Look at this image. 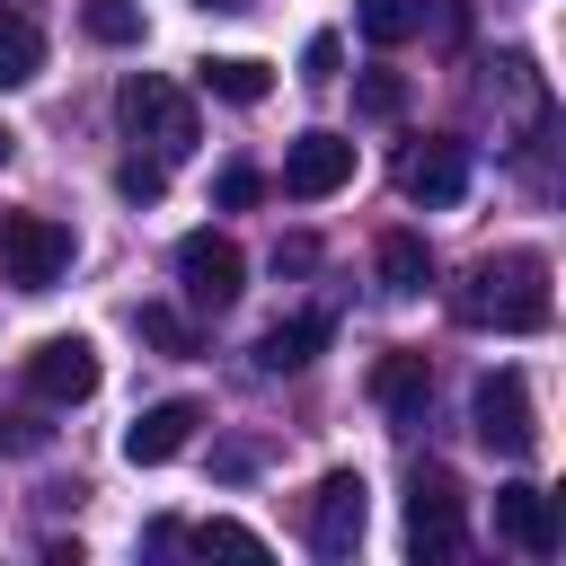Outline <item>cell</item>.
<instances>
[{
  "mask_svg": "<svg viewBox=\"0 0 566 566\" xmlns=\"http://www.w3.org/2000/svg\"><path fill=\"white\" fill-rule=\"evenodd\" d=\"M469 327H504V336H539L548 327V256L513 248V256H478L469 292H460Z\"/></svg>",
  "mask_w": 566,
  "mask_h": 566,
  "instance_id": "1",
  "label": "cell"
},
{
  "mask_svg": "<svg viewBox=\"0 0 566 566\" xmlns=\"http://www.w3.org/2000/svg\"><path fill=\"white\" fill-rule=\"evenodd\" d=\"M115 115H124L133 142H150V159H186L195 150V106H186V88L168 71H133L115 88Z\"/></svg>",
  "mask_w": 566,
  "mask_h": 566,
  "instance_id": "2",
  "label": "cell"
},
{
  "mask_svg": "<svg viewBox=\"0 0 566 566\" xmlns=\"http://www.w3.org/2000/svg\"><path fill=\"white\" fill-rule=\"evenodd\" d=\"M62 274H71V221H53V212H0V283L53 292Z\"/></svg>",
  "mask_w": 566,
  "mask_h": 566,
  "instance_id": "3",
  "label": "cell"
},
{
  "mask_svg": "<svg viewBox=\"0 0 566 566\" xmlns=\"http://www.w3.org/2000/svg\"><path fill=\"white\" fill-rule=\"evenodd\" d=\"M460 478L442 469V460H424L416 478H407V557L416 566H433V557H460Z\"/></svg>",
  "mask_w": 566,
  "mask_h": 566,
  "instance_id": "4",
  "label": "cell"
},
{
  "mask_svg": "<svg viewBox=\"0 0 566 566\" xmlns=\"http://www.w3.org/2000/svg\"><path fill=\"white\" fill-rule=\"evenodd\" d=\"M177 292H186L195 310H230V301L248 292V256H239V239H221V230H186V239H177Z\"/></svg>",
  "mask_w": 566,
  "mask_h": 566,
  "instance_id": "5",
  "label": "cell"
},
{
  "mask_svg": "<svg viewBox=\"0 0 566 566\" xmlns=\"http://www.w3.org/2000/svg\"><path fill=\"white\" fill-rule=\"evenodd\" d=\"M469 416H478V442H486V451H504V460H522V451L539 442L522 371H486V380H478V398H469Z\"/></svg>",
  "mask_w": 566,
  "mask_h": 566,
  "instance_id": "6",
  "label": "cell"
},
{
  "mask_svg": "<svg viewBox=\"0 0 566 566\" xmlns=\"http://www.w3.org/2000/svg\"><path fill=\"white\" fill-rule=\"evenodd\" d=\"M363 469H327L318 478V495H310V548L318 557H354L363 548Z\"/></svg>",
  "mask_w": 566,
  "mask_h": 566,
  "instance_id": "7",
  "label": "cell"
},
{
  "mask_svg": "<svg viewBox=\"0 0 566 566\" xmlns=\"http://www.w3.org/2000/svg\"><path fill=\"white\" fill-rule=\"evenodd\" d=\"M336 186H354V142H345V133H301V142H283V195H292V203H318V195H336Z\"/></svg>",
  "mask_w": 566,
  "mask_h": 566,
  "instance_id": "8",
  "label": "cell"
},
{
  "mask_svg": "<svg viewBox=\"0 0 566 566\" xmlns=\"http://www.w3.org/2000/svg\"><path fill=\"white\" fill-rule=\"evenodd\" d=\"M27 389L53 398V407L97 398V345H88V336H44V345L27 354Z\"/></svg>",
  "mask_w": 566,
  "mask_h": 566,
  "instance_id": "9",
  "label": "cell"
},
{
  "mask_svg": "<svg viewBox=\"0 0 566 566\" xmlns=\"http://www.w3.org/2000/svg\"><path fill=\"white\" fill-rule=\"evenodd\" d=\"M195 424H203L195 398H159V407H142V416L124 424V460H133V469H159V460H177V451L195 442Z\"/></svg>",
  "mask_w": 566,
  "mask_h": 566,
  "instance_id": "10",
  "label": "cell"
},
{
  "mask_svg": "<svg viewBox=\"0 0 566 566\" xmlns=\"http://www.w3.org/2000/svg\"><path fill=\"white\" fill-rule=\"evenodd\" d=\"M495 539H513L522 557H557V504H548L531 478L495 486Z\"/></svg>",
  "mask_w": 566,
  "mask_h": 566,
  "instance_id": "11",
  "label": "cell"
},
{
  "mask_svg": "<svg viewBox=\"0 0 566 566\" xmlns=\"http://www.w3.org/2000/svg\"><path fill=\"white\" fill-rule=\"evenodd\" d=\"M398 186H407V203H460V195H469V142H424V150H407Z\"/></svg>",
  "mask_w": 566,
  "mask_h": 566,
  "instance_id": "12",
  "label": "cell"
},
{
  "mask_svg": "<svg viewBox=\"0 0 566 566\" xmlns=\"http://www.w3.org/2000/svg\"><path fill=\"white\" fill-rule=\"evenodd\" d=\"M371 398H380L389 416H424V398H433V363H424V354H380V363H371Z\"/></svg>",
  "mask_w": 566,
  "mask_h": 566,
  "instance_id": "13",
  "label": "cell"
},
{
  "mask_svg": "<svg viewBox=\"0 0 566 566\" xmlns=\"http://www.w3.org/2000/svg\"><path fill=\"white\" fill-rule=\"evenodd\" d=\"M318 345H327V318H318V310H310V318H274V327L256 336V371H301Z\"/></svg>",
  "mask_w": 566,
  "mask_h": 566,
  "instance_id": "14",
  "label": "cell"
},
{
  "mask_svg": "<svg viewBox=\"0 0 566 566\" xmlns=\"http://www.w3.org/2000/svg\"><path fill=\"white\" fill-rule=\"evenodd\" d=\"M424 274H433L424 239H416V230H389V239H380V292H389V301H416Z\"/></svg>",
  "mask_w": 566,
  "mask_h": 566,
  "instance_id": "15",
  "label": "cell"
},
{
  "mask_svg": "<svg viewBox=\"0 0 566 566\" xmlns=\"http://www.w3.org/2000/svg\"><path fill=\"white\" fill-rule=\"evenodd\" d=\"M44 71V35H35V18L27 9H0V88H27Z\"/></svg>",
  "mask_w": 566,
  "mask_h": 566,
  "instance_id": "16",
  "label": "cell"
},
{
  "mask_svg": "<svg viewBox=\"0 0 566 566\" xmlns=\"http://www.w3.org/2000/svg\"><path fill=\"white\" fill-rule=\"evenodd\" d=\"M203 88L230 97V106H256V97L274 88V71H265L256 53H212V62H203Z\"/></svg>",
  "mask_w": 566,
  "mask_h": 566,
  "instance_id": "17",
  "label": "cell"
},
{
  "mask_svg": "<svg viewBox=\"0 0 566 566\" xmlns=\"http://www.w3.org/2000/svg\"><path fill=\"white\" fill-rule=\"evenodd\" d=\"M354 27H363V44H407L424 27V0H354Z\"/></svg>",
  "mask_w": 566,
  "mask_h": 566,
  "instance_id": "18",
  "label": "cell"
},
{
  "mask_svg": "<svg viewBox=\"0 0 566 566\" xmlns=\"http://www.w3.org/2000/svg\"><path fill=\"white\" fill-rule=\"evenodd\" d=\"M88 44H142V0H80Z\"/></svg>",
  "mask_w": 566,
  "mask_h": 566,
  "instance_id": "19",
  "label": "cell"
},
{
  "mask_svg": "<svg viewBox=\"0 0 566 566\" xmlns=\"http://www.w3.org/2000/svg\"><path fill=\"white\" fill-rule=\"evenodd\" d=\"M186 539H195L203 557H265V539H256L248 522H230V513H212V522H195Z\"/></svg>",
  "mask_w": 566,
  "mask_h": 566,
  "instance_id": "20",
  "label": "cell"
},
{
  "mask_svg": "<svg viewBox=\"0 0 566 566\" xmlns=\"http://www.w3.org/2000/svg\"><path fill=\"white\" fill-rule=\"evenodd\" d=\"M142 345H159V354H195V327H186V310H168V301H142Z\"/></svg>",
  "mask_w": 566,
  "mask_h": 566,
  "instance_id": "21",
  "label": "cell"
},
{
  "mask_svg": "<svg viewBox=\"0 0 566 566\" xmlns=\"http://www.w3.org/2000/svg\"><path fill=\"white\" fill-rule=\"evenodd\" d=\"M115 195H124V203H159V195H168V159H142V150H133V159L115 168Z\"/></svg>",
  "mask_w": 566,
  "mask_h": 566,
  "instance_id": "22",
  "label": "cell"
},
{
  "mask_svg": "<svg viewBox=\"0 0 566 566\" xmlns=\"http://www.w3.org/2000/svg\"><path fill=\"white\" fill-rule=\"evenodd\" d=\"M354 106H363V115H398V106H407V80H398V71H363V80H354Z\"/></svg>",
  "mask_w": 566,
  "mask_h": 566,
  "instance_id": "23",
  "label": "cell"
},
{
  "mask_svg": "<svg viewBox=\"0 0 566 566\" xmlns=\"http://www.w3.org/2000/svg\"><path fill=\"white\" fill-rule=\"evenodd\" d=\"M336 62H345V44H336V35H310V44H301V80H310V88H327V80H336Z\"/></svg>",
  "mask_w": 566,
  "mask_h": 566,
  "instance_id": "24",
  "label": "cell"
},
{
  "mask_svg": "<svg viewBox=\"0 0 566 566\" xmlns=\"http://www.w3.org/2000/svg\"><path fill=\"white\" fill-rule=\"evenodd\" d=\"M256 195H265V186H256V168H221V186H212V203H221V212H248Z\"/></svg>",
  "mask_w": 566,
  "mask_h": 566,
  "instance_id": "25",
  "label": "cell"
},
{
  "mask_svg": "<svg viewBox=\"0 0 566 566\" xmlns=\"http://www.w3.org/2000/svg\"><path fill=\"white\" fill-rule=\"evenodd\" d=\"M0 442H9V451H44V424H35V416H0Z\"/></svg>",
  "mask_w": 566,
  "mask_h": 566,
  "instance_id": "26",
  "label": "cell"
},
{
  "mask_svg": "<svg viewBox=\"0 0 566 566\" xmlns=\"http://www.w3.org/2000/svg\"><path fill=\"white\" fill-rule=\"evenodd\" d=\"M256 469V442H221V478H248Z\"/></svg>",
  "mask_w": 566,
  "mask_h": 566,
  "instance_id": "27",
  "label": "cell"
},
{
  "mask_svg": "<svg viewBox=\"0 0 566 566\" xmlns=\"http://www.w3.org/2000/svg\"><path fill=\"white\" fill-rule=\"evenodd\" d=\"M9 150H18V133H9V124H0V159H9Z\"/></svg>",
  "mask_w": 566,
  "mask_h": 566,
  "instance_id": "28",
  "label": "cell"
},
{
  "mask_svg": "<svg viewBox=\"0 0 566 566\" xmlns=\"http://www.w3.org/2000/svg\"><path fill=\"white\" fill-rule=\"evenodd\" d=\"M195 9H239V0H195Z\"/></svg>",
  "mask_w": 566,
  "mask_h": 566,
  "instance_id": "29",
  "label": "cell"
}]
</instances>
